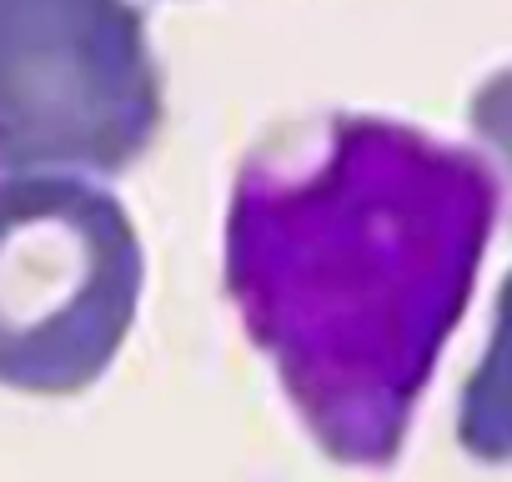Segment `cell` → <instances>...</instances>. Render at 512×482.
Masks as SVG:
<instances>
[{"label": "cell", "mask_w": 512, "mask_h": 482, "mask_svg": "<svg viewBox=\"0 0 512 482\" xmlns=\"http://www.w3.org/2000/svg\"><path fill=\"white\" fill-rule=\"evenodd\" d=\"M161 126L131 0H0V171H126Z\"/></svg>", "instance_id": "obj_2"}, {"label": "cell", "mask_w": 512, "mask_h": 482, "mask_svg": "<svg viewBox=\"0 0 512 482\" xmlns=\"http://www.w3.org/2000/svg\"><path fill=\"white\" fill-rule=\"evenodd\" d=\"M141 236L126 206L76 171L0 176V387H96L141 307Z\"/></svg>", "instance_id": "obj_1"}, {"label": "cell", "mask_w": 512, "mask_h": 482, "mask_svg": "<svg viewBox=\"0 0 512 482\" xmlns=\"http://www.w3.org/2000/svg\"><path fill=\"white\" fill-rule=\"evenodd\" d=\"M457 437L472 457L512 462V277L502 282V297H497L492 342L462 387Z\"/></svg>", "instance_id": "obj_3"}]
</instances>
